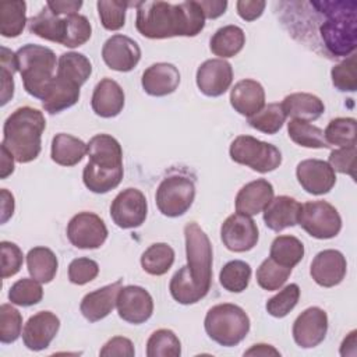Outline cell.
<instances>
[{"label":"cell","mask_w":357,"mask_h":357,"mask_svg":"<svg viewBox=\"0 0 357 357\" xmlns=\"http://www.w3.org/2000/svg\"><path fill=\"white\" fill-rule=\"evenodd\" d=\"M124 100L126 96L120 84L106 77L95 85L91 106L96 116L103 119H112L121 113L124 107Z\"/></svg>","instance_id":"obj_23"},{"label":"cell","mask_w":357,"mask_h":357,"mask_svg":"<svg viewBox=\"0 0 357 357\" xmlns=\"http://www.w3.org/2000/svg\"><path fill=\"white\" fill-rule=\"evenodd\" d=\"M60 329V319L52 311H39L29 317L22 329V342L26 349L40 351L49 347Z\"/></svg>","instance_id":"obj_19"},{"label":"cell","mask_w":357,"mask_h":357,"mask_svg":"<svg viewBox=\"0 0 357 357\" xmlns=\"http://www.w3.org/2000/svg\"><path fill=\"white\" fill-rule=\"evenodd\" d=\"M0 194H1V223H6L14 213V197L6 188H1Z\"/></svg>","instance_id":"obj_59"},{"label":"cell","mask_w":357,"mask_h":357,"mask_svg":"<svg viewBox=\"0 0 357 357\" xmlns=\"http://www.w3.org/2000/svg\"><path fill=\"white\" fill-rule=\"evenodd\" d=\"M46 7L57 15H70V14L78 13V10L82 7V1L81 0H56V1H47Z\"/></svg>","instance_id":"obj_55"},{"label":"cell","mask_w":357,"mask_h":357,"mask_svg":"<svg viewBox=\"0 0 357 357\" xmlns=\"http://www.w3.org/2000/svg\"><path fill=\"white\" fill-rule=\"evenodd\" d=\"M301 204L289 195H279L271 199L264 209L265 226L273 231H282L298 225Z\"/></svg>","instance_id":"obj_25"},{"label":"cell","mask_w":357,"mask_h":357,"mask_svg":"<svg viewBox=\"0 0 357 357\" xmlns=\"http://www.w3.org/2000/svg\"><path fill=\"white\" fill-rule=\"evenodd\" d=\"M328 163L335 172L349 174L353 178L356 177V145L343 146L339 149H333L329 155Z\"/></svg>","instance_id":"obj_52"},{"label":"cell","mask_w":357,"mask_h":357,"mask_svg":"<svg viewBox=\"0 0 357 357\" xmlns=\"http://www.w3.org/2000/svg\"><path fill=\"white\" fill-rule=\"evenodd\" d=\"M296 177L300 185L312 195L328 194L336 183L335 170L321 159L301 160L296 167Z\"/></svg>","instance_id":"obj_18"},{"label":"cell","mask_w":357,"mask_h":357,"mask_svg":"<svg viewBox=\"0 0 357 357\" xmlns=\"http://www.w3.org/2000/svg\"><path fill=\"white\" fill-rule=\"evenodd\" d=\"M245 45V33L237 25L219 28L209 40V49L219 59H229L238 54Z\"/></svg>","instance_id":"obj_31"},{"label":"cell","mask_w":357,"mask_h":357,"mask_svg":"<svg viewBox=\"0 0 357 357\" xmlns=\"http://www.w3.org/2000/svg\"><path fill=\"white\" fill-rule=\"evenodd\" d=\"M102 59L110 70L128 73L139 63L141 49L130 36L116 33L103 43Z\"/></svg>","instance_id":"obj_15"},{"label":"cell","mask_w":357,"mask_h":357,"mask_svg":"<svg viewBox=\"0 0 357 357\" xmlns=\"http://www.w3.org/2000/svg\"><path fill=\"white\" fill-rule=\"evenodd\" d=\"M68 241L81 250H95L107 238V227L100 216L93 212H78L67 225Z\"/></svg>","instance_id":"obj_11"},{"label":"cell","mask_w":357,"mask_h":357,"mask_svg":"<svg viewBox=\"0 0 357 357\" xmlns=\"http://www.w3.org/2000/svg\"><path fill=\"white\" fill-rule=\"evenodd\" d=\"M230 105L238 114L251 117L265 106V89L255 79H241L230 91Z\"/></svg>","instance_id":"obj_26"},{"label":"cell","mask_w":357,"mask_h":357,"mask_svg":"<svg viewBox=\"0 0 357 357\" xmlns=\"http://www.w3.org/2000/svg\"><path fill=\"white\" fill-rule=\"evenodd\" d=\"M287 132L290 139L300 146L312 149L329 148V144L324 137V131L319 127L312 126L310 121L291 119L287 123Z\"/></svg>","instance_id":"obj_37"},{"label":"cell","mask_w":357,"mask_h":357,"mask_svg":"<svg viewBox=\"0 0 357 357\" xmlns=\"http://www.w3.org/2000/svg\"><path fill=\"white\" fill-rule=\"evenodd\" d=\"M357 60L354 54H350L346 60L333 66L331 70V78L333 86L340 92H354L357 89Z\"/></svg>","instance_id":"obj_47"},{"label":"cell","mask_w":357,"mask_h":357,"mask_svg":"<svg viewBox=\"0 0 357 357\" xmlns=\"http://www.w3.org/2000/svg\"><path fill=\"white\" fill-rule=\"evenodd\" d=\"M195 81L205 96H222L233 82L231 64L223 59L205 60L197 70Z\"/></svg>","instance_id":"obj_17"},{"label":"cell","mask_w":357,"mask_h":357,"mask_svg":"<svg viewBox=\"0 0 357 357\" xmlns=\"http://www.w3.org/2000/svg\"><path fill=\"white\" fill-rule=\"evenodd\" d=\"M273 185L265 178H257L243 185L234 199L236 211L238 213L254 216L265 209L273 198Z\"/></svg>","instance_id":"obj_24"},{"label":"cell","mask_w":357,"mask_h":357,"mask_svg":"<svg viewBox=\"0 0 357 357\" xmlns=\"http://www.w3.org/2000/svg\"><path fill=\"white\" fill-rule=\"evenodd\" d=\"M187 273L195 287L206 296L212 284V244L206 233L197 222L184 226Z\"/></svg>","instance_id":"obj_7"},{"label":"cell","mask_w":357,"mask_h":357,"mask_svg":"<svg viewBox=\"0 0 357 357\" xmlns=\"http://www.w3.org/2000/svg\"><path fill=\"white\" fill-rule=\"evenodd\" d=\"M92 74L89 59L78 52H67L60 54L57 60L56 75L64 78L78 86H82Z\"/></svg>","instance_id":"obj_33"},{"label":"cell","mask_w":357,"mask_h":357,"mask_svg":"<svg viewBox=\"0 0 357 357\" xmlns=\"http://www.w3.org/2000/svg\"><path fill=\"white\" fill-rule=\"evenodd\" d=\"M148 215V202L138 188L120 191L110 205V218L120 229L139 227Z\"/></svg>","instance_id":"obj_12"},{"label":"cell","mask_w":357,"mask_h":357,"mask_svg":"<svg viewBox=\"0 0 357 357\" xmlns=\"http://www.w3.org/2000/svg\"><path fill=\"white\" fill-rule=\"evenodd\" d=\"M43 297V289L40 282L33 278H22L17 280L8 290V300L11 304L20 307H31L40 303Z\"/></svg>","instance_id":"obj_44"},{"label":"cell","mask_w":357,"mask_h":357,"mask_svg":"<svg viewBox=\"0 0 357 357\" xmlns=\"http://www.w3.org/2000/svg\"><path fill=\"white\" fill-rule=\"evenodd\" d=\"M135 349L132 342L128 337L124 336H114L110 340H107L103 347L99 351V356L103 357H134Z\"/></svg>","instance_id":"obj_53"},{"label":"cell","mask_w":357,"mask_h":357,"mask_svg":"<svg viewBox=\"0 0 357 357\" xmlns=\"http://www.w3.org/2000/svg\"><path fill=\"white\" fill-rule=\"evenodd\" d=\"M304 257V245L303 243L290 234H282L275 237L271 244L269 258H272L276 264L291 268L296 266Z\"/></svg>","instance_id":"obj_34"},{"label":"cell","mask_w":357,"mask_h":357,"mask_svg":"<svg viewBox=\"0 0 357 357\" xmlns=\"http://www.w3.org/2000/svg\"><path fill=\"white\" fill-rule=\"evenodd\" d=\"M121 279L100 289L86 293L79 304V311L89 322H98L106 318L116 307L117 294L121 289Z\"/></svg>","instance_id":"obj_21"},{"label":"cell","mask_w":357,"mask_h":357,"mask_svg":"<svg viewBox=\"0 0 357 357\" xmlns=\"http://www.w3.org/2000/svg\"><path fill=\"white\" fill-rule=\"evenodd\" d=\"M244 356H280V353L271 344L258 343V344H254L247 351H244Z\"/></svg>","instance_id":"obj_60"},{"label":"cell","mask_w":357,"mask_h":357,"mask_svg":"<svg viewBox=\"0 0 357 357\" xmlns=\"http://www.w3.org/2000/svg\"><path fill=\"white\" fill-rule=\"evenodd\" d=\"M347 262L344 255L337 250L319 251L310 266V275L314 282L322 287L337 286L346 276Z\"/></svg>","instance_id":"obj_20"},{"label":"cell","mask_w":357,"mask_h":357,"mask_svg":"<svg viewBox=\"0 0 357 357\" xmlns=\"http://www.w3.org/2000/svg\"><path fill=\"white\" fill-rule=\"evenodd\" d=\"M67 17L68 15H57L47 7H43L39 14L28 20V29L42 39L64 45L68 29Z\"/></svg>","instance_id":"obj_27"},{"label":"cell","mask_w":357,"mask_h":357,"mask_svg":"<svg viewBox=\"0 0 357 357\" xmlns=\"http://www.w3.org/2000/svg\"><path fill=\"white\" fill-rule=\"evenodd\" d=\"M1 252V278L7 279L20 272L24 262V255L21 248L11 241L0 243Z\"/></svg>","instance_id":"obj_51"},{"label":"cell","mask_w":357,"mask_h":357,"mask_svg":"<svg viewBox=\"0 0 357 357\" xmlns=\"http://www.w3.org/2000/svg\"><path fill=\"white\" fill-rule=\"evenodd\" d=\"M88 163L82 170L85 187L95 194H106L123 180V149L109 134H96L86 144Z\"/></svg>","instance_id":"obj_2"},{"label":"cell","mask_w":357,"mask_h":357,"mask_svg":"<svg viewBox=\"0 0 357 357\" xmlns=\"http://www.w3.org/2000/svg\"><path fill=\"white\" fill-rule=\"evenodd\" d=\"M290 273H291V268L282 266L276 264L272 258H266L258 266L255 278L259 287L268 291H273V290H279L286 283Z\"/></svg>","instance_id":"obj_43"},{"label":"cell","mask_w":357,"mask_h":357,"mask_svg":"<svg viewBox=\"0 0 357 357\" xmlns=\"http://www.w3.org/2000/svg\"><path fill=\"white\" fill-rule=\"evenodd\" d=\"M99 273V265L96 261L81 257L75 258L68 265V279L71 283L82 286L92 282Z\"/></svg>","instance_id":"obj_50"},{"label":"cell","mask_w":357,"mask_h":357,"mask_svg":"<svg viewBox=\"0 0 357 357\" xmlns=\"http://www.w3.org/2000/svg\"><path fill=\"white\" fill-rule=\"evenodd\" d=\"M169 290L172 297L183 305L195 304L202 300L205 296L195 287L192 280L190 279L185 266H181L170 279Z\"/></svg>","instance_id":"obj_42"},{"label":"cell","mask_w":357,"mask_h":357,"mask_svg":"<svg viewBox=\"0 0 357 357\" xmlns=\"http://www.w3.org/2000/svg\"><path fill=\"white\" fill-rule=\"evenodd\" d=\"M46 120L40 110L31 106L15 109L4 121L3 141L15 162L29 163L35 160L42 149V134Z\"/></svg>","instance_id":"obj_4"},{"label":"cell","mask_w":357,"mask_h":357,"mask_svg":"<svg viewBox=\"0 0 357 357\" xmlns=\"http://www.w3.org/2000/svg\"><path fill=\"white\" fill-rule=\"evenodd\" d=\"M174 262V250L167 243L151 244L141 255L142 269L152 276L167 273Z\"/></svg>","instance_id":"obj_36"},{"label":"cell","mask_w":357,"mask_h":357,"mask_svg":"<svg viewBox=\"0 0 357 357\" xmlns=\"http://www.w3.org/2000/svg\"><path fill=\"white\" fill-rule=\"evenodd\" d=\"M128 6L134 3L117 1V0H99L96 3L100 24L107 31H119L126 24V11Z\"/></svg>","instance_id":"obj_45"},{"label":"cell","mask_w":357,"mask_h":357,"mask_svg":"<svg viewBox=\"0 0 357 357\" xmlns=\"http://www.w3.org/2000/svg\"><path fill=\"white\" fill-rule=\"evenodd\" d=\"M181 343L177 335L170 329L155 331L146 342L148 357H180Z\"/></svg>","instance_id":"obj_39"},{"label":"cell","mask_w":357,"mask_h":357,"mask_svg":"<svg viewBox=\"0 0 357 357\" xmlns=\"http://www.w3.org/2000/svg\"><path fill=\"white\" fill-rule=\"evenodd\" d=\"M137 31L149 39L197 36L205 28V17L198 1H137Z\"/></svg>","instance_id":"obj_1"},{"label":"cell","mask_w":357,"mask_h":357,"mask_svg":"<svg viewBox=\"0 0 357 357\" xmlns=\"http://www.w3.org/2000/svg\"><path fill=\"white\" fill-rule=\"evenodd\" d=\"M116 308L119 317L134 325L146 322L153 314V298L149 291L141 286L128 284L120 289Z\"/></svg>","instance_id":"obj_14"},{"label":"cell","mask_w":357,"mask_h":357,"mask_svg":"<svg viewBox=\"0 0 357 357\" xmlns=\"http://www.w3.org/2000/svg\"><path fill=\"white\" fill-rule=\"evenodd\" d=\"M286 121V113L280 103H268L258 113L248 117V124L268 135L276 134Z\"/></svg>","instance_id":"obj_40"},{"label":"cell","mask_w":357,"mask_h":357,"mask_svg":"<svg viewBox=\"0 0 357 357\" xmlns=\"http://www.w3.org/2000/svg\"><path fill=\"white\" fill-rule=\"evenodd\" d=\"M356 119L353 117H336L329 121L324 131L326 142L339 148L356 145Z\"/></svg>","instance_id":"obj_41"},{"label":"cell","mask_w":357,"mask_h":357,"mask_svg":"<svg viewBox=\"0 0 357 357\" xmlns=\"http://www.w3.org/2000/svg\"><path fill=\"white\" fill-rule=\"evenodd\" d=\"M310 4L325 15V20L319 25V35L326 50L335 57L353 54L357 45V3L347 0L311 1Z\"/></svg>","instance_id":"obj_3"},{"label":"cell","mask_w":357,"mask_h":357,"mask_svg":"<svg viewBox=\"0 0 357 357\" xmlns=\"http://www.w3.org/2000/svg\"><path fill=\"white\" fill-rule=\"evenodd\" d=\"M0 153H1V167H0V178H7L14 172V156L11 152L4 146L0 145Z\"/></svg>","instance_id":"obj_58"},{"label":"cell","mask_w":357,"mask_h":357,"mask_svg":"<svg viewBox=\"0 0 357 357\" xmlns=\"http://www.w3.org/2000/svg\"><path fill=\"white\" fill-rule=\"evenodd\" d=\"M1 106H4L14 95V73L6 67H1Z\"/></svg>","instance_id":"obj_57"},{"label":"cell","mask_w":357,"mask_h":357,"mask_svg":"<svg viewBox=\"0 0 357 357\" xmlns=\"http://www.w3.org/2000/svg\"><path fill=\"white\" fill-rule=\"evenodd\" d=\"M199 7L202 8L205 20H215L226 13L227 1L226 0H201L198 1Z\"/></svg>","instance_id":"obj_56"},{"label":"cell","mask_w":357,"mask_h":357,"mask_svg":"<svg viewBox=\"0 0 357 357\" xmlns=\"http://www.w3.org/2000/svg\"><path fill=\"white\" fill-rule=\"evenodd\" d=\"M328 332V315L319 307H308L293 324V339L303 349H312L324 342Z\"/></svg>","instance_id":"obj_16"},{"label":"cell","mask_w":357,"mask_h":357,"mask_svg":"<svg viewBox=\"0 0 357 357\" xmlns=\"http://www.w3.org/2000/svg\"><path fill=\"white\" fill-rule=\"evenodd\" d=\"M67 20H68V29H67V36L63 46L73 49L86 43L92 35V26L88 18L77 13V14L68 15Z\"/></svg>","instance_id":"obj_49"},{"label":"cell","mask_w":357,"mask_h":357,"mask_svg":"<svg viewBox=\"0 0 357 357\" xmlns=\"http://www.w3.org/2000/svg\"><path fill=\"white\" fill-rule=\"evenodd\" d=\"M300 298V287L296 283H290L284 286L278 294L271 297L265 308L269 315L275 318H284L298 303Z\"/></svg>","instance_id":"obj_46"},{"label":"cell","mask_w":357,"mask_h":357,"mask_svg":"<svg viewBox=\"0 0 357 357\" xmlns=\"http://www.w3.org/2000/svg\"><path fill=\"white\" fill-rule=\"evenodd\" d=\"M26 24V3L1 1L0 3V33L4 38H17L22 33Z\"/></svg>","instance_id":"obj_35"},{"label":"cell","mask_w":357,"mask_h":357,"mask_svg":"<svg viewBox=\"0 0 357 357\" xmlns=\"http://www.w3.org/2000/svg\"><path fill=\"white\" fill-rule=\"evenodd\" d=\"M204 326L206 335L223 347H233L241 343L250 332L247 312L231 303L216 304L208 310Z\"/></svg>","instance_id":"obj_6"},{"label":"cell","mask_w":357,"mask_h":357,"mask_svg":"<svg viewBox=\"0 0 357 357\" xmlns=\"http://www.w3.org/2000/svg\"><path fill=\"white\" fill-rule=\"evenodd\" d=\"M298 225L314 238H333L342 230L337 209L326 201H308L301 205Z\"/></svg>","instance_id":"obj_10"},{"label":"cell","mask_w":357,"mask_h":357,"mask_svg":"<svg viewBox=\"0 0 357 357\" xmlns=\"http://www.w3.org/2000/svg\"><path fill=\"white\" fill-rule=\"evenodd\" d=\"M195 199V184L185 176H169L160 181L155 194L159 212L167 218L184 215Z\"/></svg>","instance_id":"obj_9"},{"label":"cell","mask_w":357,"mask_h":357,"mask_svg":"<svg viewBox=\"0 0 357 357\" xmlns=\"http://www.w3.org/2000/svg\"><path fill=\"white\" fill-rule=\"evenodd\" d=\"M86 144L66 132H59L52 139L50 156L52 160L60 166H75L86 155Z\"/></svg>","instance_id":"obj_30"},{"label":"cell","mask_w":357,"mask_h":357,"mask_svg":"<svg viewBox=\"0 0 357 357\" xmlns=\"http://www.w3.org/2000/svg\"><path fill=\"white\" fill-rule=\"evenodd\" d=\"M356 335H357V331H351L342 342V346H347V349L344 347L343 350H340V356L346 357V356H356Z\"/></svg>","instance_id":"obj_61"},{"label":"cell","mask_w":357,"mask_h":357,"mask_svg":"<svg viewBox=\"0 0 357 357\" xmlns=\"http://www.w3.org/2000/svg\"><path fill=\"white\" fill-rule=\"evenodd\" d=\"M229 155L233 162L262 174L276 170L282 163V153L278 146L251 135L236 137L230 144Z\"/></svg>","instance_id":"obj_8"},{"label":"cell","mask_w":357,"mask_h":357,"mask_svg":"<svg viewBox=\"0 0 357 357\" xmlns=\"http://www.w3.org/2000/svg\"><path fill=\"white\" fill-rule=\"evenodd\" d=\"M259 231L251 216L236 212L227 216L220 226V240L229 251H250L257 245Z\"/></svg>","instance_id":"obj_13"},{"label":"cell","mask_w":357,"mask_h":357,"mask_svg":"<svg viewBox=\"0 0 357 357\" xmlns=\"http://www.w3.org/2000/svg\"><path fill=\"white\" fill-rule=\"evenodd\" d=\"M15 57L24 89L42 100L54 79L56 53L46 46L26 43L15 52Z\"/></svg>","instance_id":"obj_5"},{"label":"cell","mask_w":357,"mask_h":357,"mask_svg":"<svg viewBox=\"0 0 357 357\" xmlns=\"http://www.w3.org/2000/svg\"><path fill=\"white\" fill-rule=\"evenodd\" d=\"M280 105L286 113V117L304 121H314L325 112L324 102L317 95L307 92L290 93Z\"/></svg>","instance_id":"obj_29"},{"label":"cell","mask_w":357,"mask_h":357,"mask_svg":"<svg viewBox=\"0 0 357 357\" xmlns=\"http://www.w3.org/2000/svg\"><path fill=\"white\" fill-rule=\"evenodd\" d=\"M180 84V71L172 63H155L149 66L141 78L142 89L151 96H167Z\"/></svg>","instance_id":"obj_22"},{"label":"cell","mask_w":357,"mask_h":357,"mask_svg":"<svg viewBox=\"0 0 357 357\" xmlns=\"http://www.w3.org/2000/svg\"><path fill=\"white\" fill-rule=\"evenodd\" d=\"M266 7V3L264 0H238L236 3L237 14L244 21H255L259 18Z\"/></svg>","instance_id":"obj_54"},{"label":"cell","mask_w":357,"mask_h":357,"mask_svg":"<svg viewBox=\"0 0 357 357\" xmlns=\"http://www.w3.org/2000/svg\"><path fill=\"white\" fill-rule=\"evenodd\" d=\"M22 333V315L11 304L0 305V342L14 343Z\"/></svg>","instance_id":"obj_48"},{"label":"cell","mask_w":357,"mask_h":357,"mask_svg":"<svg viewBox=\"0 0 357 357\" xmlns=\"http://www.w3.org/2000/svg\"><path fill=\"white\" fill-rule=\"evenodd\" d=\"M251 279V266L245 261L233 259L223 265L219 272V282L222 287L230 293L244 291Z\"/></svg>","instance_id":"obj_38"},{"label":"cell","mask_w":357,"mask_h":357,"mask_svg":"<svg viewBox=\"0 0 357 357\" xmlns=\"http://www.w3.org/2000/svg\"><path fill=\"white\" fill-rule=\"evenodd\" d=\"M79 88L81 86L54 75V79L42 99V107L50 114H57L74 106L79 99Z\"/></svg>","instance_id":"obj_28"},{"label":"cell","mask_w":357,"mask_h":357,"mask_svg":"<svg viewBox=\"0 0 357 357\" xmlns=\"http://www.w3.org/2000/svg\"><path fill=\"white\" fill-rule=\"evenodd\" d=\"M26 268L35 280L40 283H50L59 268L56 254L47 247H33L26 254Z\"/></svg>","instance_id":"obj_32"}]
</instances>
